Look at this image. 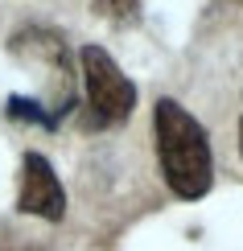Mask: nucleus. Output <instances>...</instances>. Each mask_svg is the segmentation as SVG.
Segmentation results:
<instances>
[{
  "label": "nucleus",
  "mask_w": 243,
  "mask_h": 251,
  "mask_svg": "<svg viewBox=\"0 0 243 251\" xmlns=\"http://www.w3.org/2000/svg\"><path fill=\"white\" fill-rule=\"evenodd\" d=\"M153 128H157V161H161L165 185L186 202L206 198L210 181H215V156H210L206 128L177 99H157Z\"/></svg>",
  "instance_id": "1"
},
{
  "label": "nucleus",
  "mask_w": 243,
  "mask_h": 251,
  "mask_svg": "<svg viewBox=\"0 0 243 251\" xmlns=\"http://www.w3.org/2000/svg\"><path fill=\"white\" fill-rule=\"evenodd\" d=\"M82 82H87V128H115L132 116L136 87L132 78L115 66V58L103 46H82Z\"/></svg>",
  "instance_id": "2"
},
{
  "label": "nucleus",
  "mask_w": 243,
  "mask_h": 251,
  "mask_svg": "<svg viewBox=\"0 0 243 251\" xmlns=\"http://www.w3.org/2000/svg\"><path fill=\"white\" fill-rule=\"evenodd\" d=\"M17 210L33 214V218H46V223H62V214H66V190H62L54 165L41 152H25V161H21Z\"/></svg>",
  "instance_id": "3"
},
{
  "label": "nucleus",
  "mask_w": 243,
  "mask_h": 251,
  "mask_svg": "<svg viewBox=\"0 0 243 251\" xmlns=\"http://www.w3.org/2000/svg\"><path fill=\"white\" fill-rule=\"evenodd\" d=\"M95 13L111 25H132L140 17V0H95Z\"/></svg>",
  "instance_id": "4"
},
{
  "label": "nucleus",
  "mask_w": 243,
  "mask_h": 251,
  "mask_svg": "<svg viewBox=\"0 0 243 251\" xmlns=\"http://www.w3.org/2000/svg\"><path fill=\"white\" fill-rule=\"evenodd\" d=\"M8 116H13V120H33V124H41V128H54V124H58L50 111H41V103L25 99V95H13V99H8Z\"/></svg>",
  "instance_id": "5"
},
{
  "label": "nucleus",
  "mask_w": 243,
  "mask_h": 251,
  "mask_svg": "<svg viewBox=\"0 0 243 251\" xmlns=\"http://www.w3.org/2000/svg\"><path fill=\"white\" fill-rule=\"evenodd\" d=\"M239 152H243V120H239Z\"/></svg>",
  "instance_id": "6"
},
{
  "label": "nucleus",
  "mask_w": 243,
  "mask_h": 251,
  "mask_svg": "<svg viewBox=\"0 0 243 251\" xmlns=\"http://www.w3.org/2000/svg\"><path fill=\"white\" fill-rule=\"evenodd\" d=\"M4 251H13V247H4Z\"/></svg>",
  "instance_id": "7"
}]
</instances>
